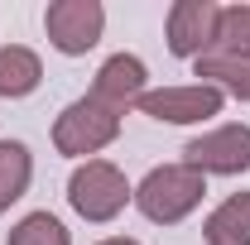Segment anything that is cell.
<instances>
[{
	"instance_id": "obj_1",
	"label": "cell",
	"mask_w": 250,
	"mask_h": 245,
	"mask_svg": "<svg viewBox=\"0 0 250 245\" xmlns=\"http://www.w3.org/2000/svg\"><path fill=\"white\" fill-rule=\"evenodd\" d=\"M202 197H207V178L178 159V163L149 168L135 183V212L145 221H154V226H178L202 207Z\"/></svg>"
},
{
	"instance_id": "obj_2",
	"label": "cell",
	"mask_w": 250,
	"mask_h": 245,
	"mask_svg": "<svg viewBox=\"0 0 250 245\" xmlns=\"http://www.w3.org/2000/svg\"><path fill=\"white\" fill-rule=\"evenodd\" d=\"M121 111H111L106 101H96L92 92L77 96V101H67L58 111V121H53V149L62 159H77V163H87L96 159L101 149H111L116 140H121Z\"/></svg>"
},
{
	"instance_id": "obj_3",
	"label": "cell",
	"mask_w": 250,
	"mask_h": 245,
	"mask_svg": "<svg viewBox=\"0 0 250 245\" xmlns=\"http://www.w3.org/2000/svg\"><path fill=\"white\" fill-rule=\"evenodd\" d=\"M67 207L82 221H92V226H106L125 207H135V183L125 178L111 159H87L67 178Z\"/></svg>"
},
{
	"instance_id": "obj_4",
	"label": "cell",
	"mask_w": 250,
	"mask_h": 245,
	"mask_svg": "<svg viewBox=\"0 0 250 245\" xmlns=\"http://www.w3.org/2000/svg\"><path fill=\"white\" fill-rule=\"evenodd\" d=\"M183 163L197 168L202 178H236L250 173V125H212L202 135H192L183 144Z\"/></svg>"
},
{
	"instance_id": "obj_5",
	"label": "cell",
	"mask_w": 250,
	"mask_h": 245,
	"mask_svg": "<svg viewBox=\"0 0 250 245\" xmlns=\"http://www.w3.org/2000/svg\"><path fill=\"white\" fill-rule=\"evenodd\" d=\"M43 34L62 58H87L106 34V5L101 0H53L43 10Z\"/></svg>"
},
{
	"instance_id": "obj_6",
	"label": "cell",
	"mask_w": 250,
	"mask_h": 245,
	"mask_svg": "<svg viewBox=\"0 0 250 245\" xmlns=\"http://www.w3.org/2000/svg\"><path fill=\"white\" fill-rule=\"evenodd\" d=\"M226 96L207 82H183V87H159V92H145V101L135 106L140 116H149L159 125H207L221 116Z\"/></svg>"
},
{
	"instance_id": "obj_7",
	"label": "cell",
	"mask_w": 250,
	"mask_h": 245,
	"mask_svg": "<svg viewBox=\"0 0 250 245\" xmlns=\"http://www.w3.org/2000/svg\"><path fill=\"white\" fill-rule=\"evenodd\" d=\"M217 24H221V5L217 0H173L164 15V43L173 58H202L217 43Z\"/></svg>"
},
{
	"instance_id": "obj_8",
	"label": "cell",
	"mask_w": 250,
	"mask_h": 245,
	"mask_svg": "<svg viewBox=\"0 0 250 245\" xmlns=\"http://www.w3.org/2000/svg\"><path fill=\"white\" fill-rule=\"evenodd\" d=\"M149 92V67L145 58H135V53H111V58L96 67V82H92V96L96 101H106L111 111H135L140 101Z\"/></svg>"
},
{
	"instance_id": "obj_9",
	"label": "cell",
	"mask_w": 250,
	"mask_h": 245,
	"mask_svg": "<svg viewBox=\"0 0 250 245\" xmlns=\"http://www.w3.org/2000/svg\"><path fill=\"white\" fill-rule=\"evenodd\" d=\"M192 77H202L207 87L221 96L250 101V58L246 53H226V48H207L202 58H192Z\"/></svg>"
},
{
	"instance_id": "obj_10",
	"label": "cell",
	"mask_w": 250,
	"mask_h": 245,
	"mask_svg": "<svg viewBox=\"0 0 250 245\" xmlns=\"http://www.w3.org/2000/svg\"><path fill=\"white\" fill-rule=\"evenodd\" d=\"M43 82V58L24 43H0V96L5 101H24Z\"/></svg>"
},
{
	"instance_id": "obj_11",
	"label": "cell",
	"mask_w": 250,
	"mask_h": 245,
	"mask_svg": "<svg viewBox=\"0 0 250 245\" xmlns=\"http://www.w3.org/2000/svg\"><path fill=\"white\" fill-rule=\"evenodd\" d=\"M207 245H250V192H231L202 221Z\"/></svg>"
},
{
	"instance_id": "obj_12",
	"label": "cell",
	"mask_w": 250,
	"mask_h": 245,
	"mask_svg": "<svg viewBox=\"0 0 250 245\" xmlns=\"http://www.w3.org/2000/svg\"><path fill=\"white\" fill-rule=\"evenodd\" d=\"M34 183V154L24 140H0V216L10 212Z\"/></svg>"
},
{
	"instance_id": "obj_13",
	"label": "cell",
	"mask_w": 250,
	"mask_h": 245,
	"mask_svg": "<svg viewBox=\"0 0 250 245\" xmlns=\"http://www.w3.org/2000/svg\"><path fill=\"white\" fill-rule=\"evenodd\" d=\"M5 245H72V231H67L53 212H24L10 226Z\"/></svg>"
},
{
	"instance_id": "obj_14",
	"label": "cell",
	"mask_w": 250,
	"mask_h": 245,
	"mask_svg": "<svg viewBox=\"0 0 250 245\" xmlns=\"http://www.w3.org/2000/svg\"><path fill=\"white\" fill-rule=\"evenodd\" d=\"M212 48L250 58V5H221V24H217V43Z\"/></svg>"
},
{
	"instance_id": "obj_15",
	"label": "cell",
	"mask_w": 250,
	"mask_h": 245,
	"mask_svg": "<svg viewBox=\"0 0 250 245\" xmlns=\"http://www.w3.org/2000/svg\"><path fill=\"white\" fill-rule=\"evenodd\" d=\"M96 245H140L135 236H106V241H96Z\"/></svg>"
}]
</instances>
